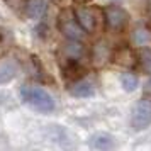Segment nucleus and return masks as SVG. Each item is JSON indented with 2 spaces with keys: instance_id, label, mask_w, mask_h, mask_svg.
<instances>
[{
  "instance_id": "7ed1b4c3",
  "label": "nucleus",
  "mask_w": 151,
  "mask_h": 151,
  "mask_svg": "<svg viewBox=\"0 0 151 151\" xmlns=\"http://www.w3.org/2000/svg\"><path fill=\"white\" fill-rule=\"evenodd\" d=\"M151 124V100H139L134 104L131 112V126L136 131L146 129Z\"/></svg>"
},
{
  "instance_id": "f8f14e48",
  "label": "nucleus",
  "mask_w": 151,
  "mask_h": 151,
  "mask_svg": "<svg viewBox=\"0 0 151 151\" xmlns=\"http://www.w3.org/2000/svg\"><path fill=\"white\" fill-rule=\"evenodd\" d=\"M48 10V2L46 0H27L26 4V14L31 19H41Z\"/></svg>"
},
{
  "instance_id": "4468645a",
  "label": "nucleus",
  "mask_w": 151,
  "mask_h": 151,
  "mask_svg": "<svg viewBox=\"0 0 151 151\" xmlns=\"http://www.w3.org/2000/svg\"><path fill=\"white\" fill-rule=\"evenodd\" d=\"M17 75V68L14 63H4L0 65V85L2 83H9L12 78H15Z\"/></svg>"
},
{
  "instance_id": "dca6fc26",
  "label": "nucleus",
  "mask_w": 151,
  "mask_h": 151,
  "mask_svg": "<svg viewBox=\"0 0 151 151\" xmlns=\"http://www.w3.org/2000/svg\"><path fill=\"white\" fill-rule=\"evenodd\" d=\"M12 42H14V39H12V34L9 32V29L0 27V55L5 53L12 46Z\"/></svg>"
},
{
  "instance_id": "6e6552de",
  "label": "nucleus",
  "mask_w": 151,
  "mask_h": 151,
  "mask_svg": "<svg viewBox=\"0 0 151 151\" xmlns=\"http://www.w3.org/2000/svg\"><path fill=\"white\" fill-rule=\"evenodd\" d=\"M114 63L117 65H121V66H134V63H136V58L132 55V51H131L127 46H121V48H117L116 51H112V56H110Z\"/></svg>"
},
{
  "instance_id": "1a4fd4ad",
  "label": "nucleus",
  "mask_w": 151,
  "mask_h": 151,
  "mask_svg": "<svg viewBox=\"0 0 151 151\" xmlns=\"http://www.w3.org/2000/svg\"><path fill=\"white\" fill-rule=\"evenodd\" d=\"M83 66L80 65V60H70V61H63V75L66 80L76 82L83 76Z\"/></svg>"
},
{
  "instance_id": "ddd939ff",
  "label": "nucleus",
  "mask_w": 151,
  "mask_h": 151,
  "mask_svg": "<svg viewBox=\"0 0 151 151\" xmlns=\"http://www.w3.org/2000/svg\"><path fill=\"white\" fill-rule=\"evenodd\" d=\"M137 61H139V66L144 73H150L151 75V48H141L139 53H137Z\"/></svg>"
},
{
  "instance_id": "0eeeda50",
  "label": "nucleus",
  "mask_w": 151,
  "mask_h": 151,
  "mask_svg": "<svg viewBox=\"0 0 151 151\" xmlns=\"http://www.w3.org/2000/svg\"><path fill=\"white\" fill-rule=\"evenodd\" d=\"M85 53V48L80 41H73L70 39V42H66L61 48V58L63 61H70V60H80Z\"/></svg>"
},
{
  "instance_id": "9d476101",
  "label": "nucleus",
  "mask_w": 151,
  "mask_h": 151,
  "mask_svg": "<svg viewBox=\"0 0 151 151\" xmlns=\"http://www.w3.org/2000/svg\"><path fill=\"white\" fill-rule=\"evenodd\" d=\"M88 146L92 150H112L114 148V137L107 132H97L88 139Z\"/></svg>"
},
{
  "instance_id": "2eb2a0df",
  "label": "nucleus",
  "mask_w": 151,
  "mask_h": 151,
  "mask_svg": "<svg viewBox=\"0 0 151 151\" xmlns=\"http://www.w3.org/2000/svg\"><path fill=\"white\" fill-rule=\"evenodd\" d=\"M121 85L126 92H134L137 88V78L132 73H122L121 75Z\"/></svg>"
},
{
  "instance_id": "39448f33",
  "label": "nucleus",
  "mask_w": 151,
  "mask_h": 151,
  "mask_svg": "<svg viewBox=\"0 0 151 151\" xmlns=\"http://www.w3.org/2000/svg\"><path fill=\"white\" fill-rule=\"evenodd\" d=\"M73 12H75V17H76V21H78V24L82 26V29L85 31V32H88V34L95 32L97 17H95V10H93V9H90V7H76Z\"/></svg>"
},
{
  "instance_id": "9b49d317",
  "label": "nucleus",
  "mask_w": 151,
  "mask_h": 151,
  "mask_svg": "<svg viewBox=\"0 0 151 151\" xmlns=\"http://www.w3.org/2000/svg\"><path fill=\"white\" fill-rule=\"evenodd\" d=\"M70 93L75 97H82V99H85V97H92L93 93H95V88H93V85L88 82V80H76V82H73V85H71V88H70Z\"/></svg>"
},
{
  "instance_id": "20e7f679",
  "label": "nucleus",
  "mask_w": 151,
  "mask_h": 151,
  "mask_svg": "<svg viewBox=\"0 0 151 151\" xmlns=\"http://www.w3.org/2000/svg\"><path fill=\"white\" fill-rule=\"evenodd\" d=\"M105 15V24L110 31H122L129 21V14L119 5H109L104 10Z\"/></svg>"
},
{
  "instance_id": "f3484780",
  "label": "nucleus",
  "mask_w": 151,
  "mask_h": 151,
  "mask_svg": "<svg viewBox=\"0 0 151 151\" xmlns=\"http://www.w3.org/2000/svg\"><path fill=\"white\" fill-rule=\"evenodd\" d=\"M144 93L146 95H151V80H148L146 85H144Z\"/></svg>"
},
{
  "instance_id": "f03ea898",
  "label": "nucleus",
  "mask_w": 151,
  "mask_h": 151,
  "mask_svg": "<svg viewBox=\"0 0 151 151\" xmlns=\"http://www.w3.org/2000/svg\"><path fill=\"white\" fill-rule=\"evenodd\" d=\"M58 29L61 31V34L65 37L73 39V41H82L85 37V31L76 21L75 12L70 10V9H63L60 12V15H58Z\"/></svg>"
},
{
  "instance_id": "423d86ee",
  "label": "nucleus",
  "mask_w": 151,
  "mask_h": 151,
  "mask_svg": "<svg viewBox=\"0 0 151 151\" xmlns=\"http://www.w3.org/2000/svg\"><path fill=\"white\" fill-rule=\"evenodd\" d=\"M110 56H112V51L107 46V42L104 41L95 42V46L92 49V61H93L95 66H104L110 60Z\"/></svg>"
},
{
  "instance_id": "f257e3e1",
  "label": "nucleus",
  "mask_w": 151,
  "mask_h": 151,
  "mask_svg": "<svg viewBox=\"0 0 151 151\" xmlns=\"http://www.w3.org/2000/svg\"><path fill=\"white\" fill-rule=\"evenodd\" d=\"M21 99L24 104H27L29 107H32L37 112L49 114L55 110V100L48 92L41 87H32V85H22L21 90Z\"/></svg>"
}]
</instances>
